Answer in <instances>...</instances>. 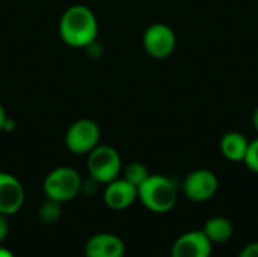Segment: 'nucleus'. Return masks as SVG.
Masks as SVG:
<instances>
[{
	"label": "nucleus",
	"instance_id": "f03ea898",
	"mask_svg": "<svg viewBox=\"0 0 258 257\" xmlns=\"http://www.w3.org/2000/svg\"><path fill=\"white\" fill-rule=\"evenodd\" d=\"M138 198L148 211L154 214H166L175 208L178 189L171 177L150 174V177L138 188Z\"/></svg>",
	"mask_w": 258,
	"mask_h": 257
},
{
	"label": "nucleus",
	"instance_id": "2eb2a0df",
	"mask_svg": "<svg viewBox=\"0 0 258 257\" xmlns=\"http://www.w3.org/2000/svg\"><path fill=\"white\" fill-rule=\"evenodd\" d=\"M148 177H150V171L142 162H132L124 168L122 179H125L128 183H132L136 188H139Z\"/></svg>",
	"mask_w": 258,
	"mask_h": 257
},
{
	"label": "nucleus",
	"instance_id": "423d86ee",
	"mask_svg": "<svg viewBox=\"0 0 258 257\" xmlns=\"http://www.w3.org/2000/svg\"><path fill=\"white\" fill-rule=\"evenodd\" d=\"M142 44L145 52L156 58V59H165L175 50L177 45V36L175 32L165 23H154L151 24L142 38Z\"/></svg>",
	"mask_w": 258,
	"mask_h": 257
},
{
	"label": "nucleus",
	"instance_id": "aec40b11",
	"mask_svg": "<svg viewBox=\"0 0 258 257\" xmlns=\"http://www.w3.org/2000/svg\"><path fill=\"white\" fill-rule=\"evenodd\" d=\"M0 257H15V256H14V253H12V251H9L8 248L0 247Z\"/></svg>",
	"mask_w": 258,
	"mask_h": 257
},
{
	"label": "nucleus",
	"instance_id": "f8f14e48",
	"mask_svg": "<svg viewBox=\"0 0 258 257\" xmlns=\"http://www.w3.org/2000/svg\"><path fill=\"white\" fill-rule=\"evenodd\" d=\"M249 139L240 132H227L221 139V153L231 162H243Z\"/></svg>",
	"mask_w": 258,
	"mask_h": 257
},
{
	"label": "nucleus",
	"instance_id": "f3484780",
	"mask_svg": "<svg viewBox=\"0 0 258 257\" xmlns=\"http://www.w3.org/2000/svg\"><path fill=\"white\" fill-rule=\"evenodd\" d=\"M237 257H258V242H251L243 247Z\"/></svg>",
	"mask_w": 258,
	"mask_h": 257
},
{
	"label": "nucleus",
	"instance_id": "6e6552de",
	"mask_svg": "<svg viewBox=\"0 0 258 257\" xmlns=\"http://www.w3.org/2000/svg\"><path fill=\"white\" fill-rule=\"evenodd\" d=\"M26 200L21 182L9 174L0 173V215L11 217L20 212Z\"/></svg>",
	"mask_w": 258,
	"mask_h": 257
},
{
	"label": "nucleus",
	"instance_id": "7ed1b4c3",
	"mask_svg": "<svg viewBox=\"0 0 258 257\" xmlns=\"http://www.w3.org/2000/svg\"><path fill=\"white\" fill-rule=\"evenodd\" d=\"M82 176L71 167H57L51 170L42 183V191L47 198L67 203L76 198L82 189Z\"/></svg>",
	"mask_w": 258,
	"mask_h": 257
},
{
	"label": "nucleus",
	"instance_id": "dca6fc26",
	"mask_svg": "<svg viewBox=\"0 0 258 257\" xmlns=\"http://www.w3.org/2000/svg\"><path fill=\"white\" fill-rule=\"evenodd\" d=\"M243 164L248 167V170L258 174V138L254 141H249L248 151H246V156L243 159Z\"/></svg>",
	"mask_w": 258,
	"mask_h": 257
},
{
	"label": "nucleus",
	"instance_id": "20e7f679",
	"mask_svg": "<svg viewBox=\"0 0 258 257\" xmlns=\"http://www.w3.org/2000/svg\"><path fill=\"white\" fill-rule=\"evenodd\" d=\"M122 170V161L116 148L110 145H97L88 153V173L89 177L100 185H107L118 179Z\"/></svg>",
	"mask_w": 258,
	"mask_h": 257
},
{
	"label": "nucleus",
	"instance_id": "4468645a",
	"mask_svg": "<svg viewBox=\"0 0 258 257\" xmlns=\"http://www.w3.org/2000/svg\"><path fill=\"white\" fill-rule=\"evenodd\" d=\"M38 217H39V221H41L42 224H45V226H53V224H56V223L60 220V217H62V203L47 198V200L39 206Z\"/></svg>",
	"mask_w": 258,
	"mask_h": 257
},
{
	"label": "nucleus",
	"instance_id": "9b49d317",
	"mask_svg": "<svg viewBox=\"0 0 258 257\" xmlns=\"http://www.w3.org/2000/svg\"><path fill=\"white\" fill-rule=\"evenodd\" d=\"M86 257H125L124 241L112 233H97L85 244Z\"/></svg>",
	"mask_w": 258,
	"mask_h": 257
},
{
	"label": "nucleus",
	"instance_id": "9d476101",
	"mask_svg": "<svg viewBox=\"0 0 258 257\" xmlns=\"http://www.w3.org/2000/svg\"><path fill=\"white\" fill-rule=\"evenodd\" d=\"M138 200V188L128 183L125 179H115L106 185L103 192L104 204L112 211L128 209Z\"/></svg>",
	"mask_w": 258,
	"mask_h": 257
},
{
	"label": "nucleus",
	"instance_id": "ddd939ff",
	"mask_svg": "<svg viewBox=\"0 0 258 257\" xmlns=\"http://www.w3.org/2000/svg\"><path fill=\"white\" fill-rule=\"evenodd\" d=\"M203 232L212 244H225L233 238L234 226L225 217H213L204 224Z\"/></svg>",
	"mask_w": 258,
	"mask_h": 257
},
{
	"label": "nucleus",
	"instance_id": "a211bd4d",
	"mask_svg": "<svg viewBox=\"0 0 258 257\" xmlns=\"http://www.w3.org/2000/svg\"><path fill=\"white\" fill-rule=\"evenodd\" d=\"M8 235H9V221H8V217L0 215V244L8 238Z\"/></svg>",
	"mask_w": 258,
	"mask_h": 257
},
{
	"label": "nucleus",
	"instance_id": "1a4fd4ad",
	"mask_svg": "<svg viewBox=\"0 0 258 257\" xmlns=\"http://www.w3.org/2000/svg\"><path fill=\"white\" fill-rule=\"evenodd\" d=\"M213 244L203 230L183 233L172 244L171 257H210Z\"/></svg>",
	"mask_w": 258,
	"mask_h": 257
},
{
	"label": "nucleus",
	"instance_id": "412c9836",
	"mask_svg": "<svg viewBox=\"0 0 258 257\" xmlns=\"http://www.w3.org/2000/svg\"><path fill=\"white\" fill-rule=\"evenodd\" d=\"M252 124H254V129L257 130L258 133V106L257 109L254 111V115H252Z\"/></svg>",
	"mask_w": 258,
	"mask_h": 257
},
{
	"label": "nucleus",
	"instance_id": "0eeeda50",
	"mask_svg": "<svg viewBox=\"0 0 258 257\" xmlns=\"http://www.w3.org/2000/svg\"><path fill=\"white\" fill-rule=\"evenodd\" d=\"M219 182L213 171L210 170H195L183 182V192L184 195L195 203H204L215 197L218 192Z\"/></svg>",
	"mask_w": 258,
	"mask_h": 257
},
{
	"label": "nucleus",
	"instance_id": "f257e3e1",
	"mask_svg": "<svg viewBox=\"0 0 258 257\" xmlns=\"http://www.w3.org/2000/svg\"><path fill=\"white\" fill-rule=\"evenodd\" d=\"M59 35L70 47L85 48L98 36V21L95 14L85 5L70 6L60 17Z\"/></svg>",
	"mask_w": 258,
	"mask_h": 257
},
{
	"label": "nucleus",
	"instance_id": "39448f33",
	"mask_svg": "<svg viewBox=\"0 0 258 257\" xmlns=\"http://www.w3.org/2000/svg\"><path fill=\"white\" fill-rule=\"evenodd\" d=\"M100 126L89 118L74 121L65 133V145L74 155H88L100 144Z\"/></svg>",
	"mask_w": 258,
	"mask_h": 257
},
{
	"label": "nucleus",
	"instance_id": "6ab92c4d",
	"mask_svg": "<svg viewBox=\"0 0 258 257\" xmlns=\"http://www.w3.org/2000/svg\"><path fill=\"white\" fill-rule=\"evenodd\" d=\"M8 115H6V111L3 108V105L0 103V130H5L6 124H8Z\"/></svg>",
	"mask_w": 258,
	"mask_h": 257
}]
</instances>
